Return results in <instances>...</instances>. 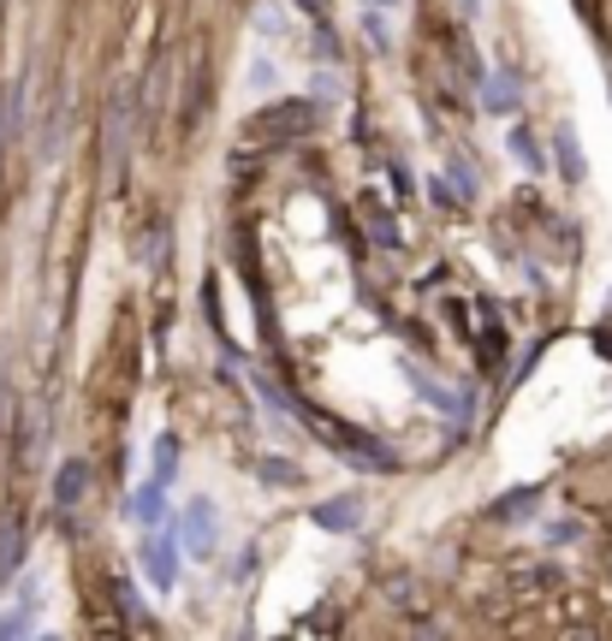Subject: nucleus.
<instances>
[{
    "label": "nucleus",
    "mask_w": 612,
    "mask_h": 641,
    "mask_svg": "<svg viewBox=\"0 0 612 641\" xmlns=\"http://www.w3.org/2000/svg\"><path fill=\"white\" fill-rule=\"evenodd\" d=\"M553 143H559V167H565V179H582V149H577V137H571V125H559L553 131Z\"/></svg>",
    "instance_id": "nucleus-10"
},
{
    "label": "nucleus",
    "mask_w": 612,
    "mask_h": 641,
    "mask_svg": "<svg viewBox=\"0 0 612 641\" xmlns=\"http://www.w3.org/2000/svg\"><path fill=\"white\" fill-rule=\"evenodd\" d=\"M303 12H310V19H327V0H298Z\"/></svg>",
    "instance_id": "nucleus-14"
},
{
    "label": "nucleus",
    "mask_w": 612,
    "mask_h": 641,
    "mask_svg": "<svg viewBox=\"0 0 612 641\" xmlns=\"http://www.w3.org/2000/svg\"><path fill=\"white\" fill-rule=\"evenodd\" d=\"M36 630V600H24L19 611H7V618H0V636H31Z\"/></svg>",
    "instance_id": "nucleus-12"
},
{
    "label": "nucleus",
    "mask_w": 612,
    "mask_h": 641,
    "mask_svg": "<svg viewBox=\"0 0 612 641\" xmlns=\"http://www.w3.org/2000/svg\"><path fill=\"white\" fill-rule=\"evenodd\" d=\"M84 493H90V463H84V458L60 463V475H54V499H60V505H78Z\"/></svg>",
    "instance_id": "nucleus-6"
},
{
    "label": "nucleus",
    "mask_w": 612,
    "mask_h": 641,
    "mask_svg": "<svg viewBox=\"0 0 612 641\" xmlns=\"http://www.w3.org/2000/svg\"><path fill=\"white\" fill-rule=\"evenodd\" d=\"M315 522H322V529H333V535H352L363 517H357L352 499H327V505H315Z\"/></svg>",
    "instance_id": "nucleus-9"
},
{
    "label": "nucleus",
    "mask_w": 612,
    "mask_h": 641,
    "mask_svg": "<svg viewBox=\"0 0 612 641\" xmlns=\"http://www.w3.org/2000/svg\"><path fill=\"white\" fill-rule=\"evenodd\" d=\"M482 108H488V113H505V108H518V78H512V71H488Z\"/></svg>",
    "instance_id": "nucleus-8"
},
{
    "label": "nucleus",
    "mask_w": 612,
    "mask_h": 641,
    "mask_svg": "<svg viewBox=\"0 0 612 641\" xmlns=\"http://www.w3.org/2000/svg\"><path fill=\"white\" fill-rule=\"evenodd\" d=\"M542 588H553V571H523V576H512V594H542Z\"/></svg>",
    "instance_id": "nucleus-13"
},
{
    "label": "nucleus",
    "mask_w": 612,
    "mask_h": 641,
    "mask_svg": "<svg viewBox=\"0 0 612 641\" xmlns=\"http://www.w3.org/2000/svg\"><path fill=\"white\" fill-rule=\"evenodd\" d=\"M363 7H369V12H392L399 0H363Z\"/></svg>",
    "instance_id": "nucleus-15"
},
{
    "label": "nucleus",
    "mask_w": 612,
    "mask_h": 641,
    "mask_svg": "<svg viewBox=\"0 0 612 641\" xmlns=\"http://www.w3.org/2000/svg\"><path fill=\"white\" fill-rule=\"evenodd\" d=\"M162 511H167V487H162V481H143L137 499H131V517L149 529V522H162Z\"/></svg>",
    "instance_id": "nucleus-7"
},
{
    "label": "nucleus",
    "mask_w": 612,
    "mask_h": 641,
    "mask_svg": "<svg viewBox=\"0 0 612 641\" xmlns=\"http://www.w3.org/2000/svg\"><path fill=\"white\" fill-rule=\"evenodd\" d=\"M559 630H577V636H594L601 630V606L589 600V594H571V600L559 606Z\"/></svg>",
    "instance_id": "nucleus-4"
},
{
    "label": "nucleus",
    "mask_w": 612,
    "mask_h": 641,
    "mask_svg": "<svg viewBox=\"0 0 612 641\" xmlns=\"http://www.w3.org/2000/svg\"><path fill=\"white\" fill-rule=\"evenodd\" d=\"M173 470H179V440H173V434H162V440H155V475L149 481H173Z\"/></svg>",
    "instance_id": "nucleus-11"
},
{
    "label": "nucleus",
    "mask_w": 612,
    "mask_h": 641,
    "mask_svg": "<svg viewBox=\"0 0 612 641\" xmlns=\"http://www.w3.org/2000/svg\"><path fill=\"white\" fill-rule=\"evenodd\" d=\"M19 564H24V522L7 517V522H0V582L19 576Z\"/></svg>",
    "instance_id": "nucleus-5"
},
{
    "label": "nucleus",
    "mask_w": 612,
    "mask_h": 641,
    "mask_svg": "<svg viewBox=\"0 0 612 641\" xmlns=\"http://www.w3.org/2000/svg\"><path fill=\"white\" fill-rule=\"evenodd\" d=\"M185 541H191L197 559L214 547V505H209V499H191V505H185Z\"/></svg>",
    "instance_id": "nucleus-3"
},
{
    "label": "nucleus",
    "mask_w": 612,
    "mask_h": 641,
    "mask_svg": "<svg viewBox=\"0 0 612 641\" xmlns=\"http://www.w3.org/2000/svg\"><path fill=\"white\" fill-rule=\"evenodd\" d=\"M303 125H315V108H310V101H280V108L256 113V131H262V137H298Z\"/></svg>",
    "instance_id": "nucleus-2"
},
{
    "label": "nucleus",
    "mask_w": 612,
    "mask_h": 641,
    "mask_svg": "<svg viewBox=\"0 0 612 641\" xmlns=\"http://www.w3.org/2000/svg\"><path fill=\"white\" fill-rule=\"evenodd\" d=\"M143 571L162 594H173V582H179V535L167 529V522H149V541H143Z\"/></svg>",
    "instance_id": "nucleus-1"
}]
</instances>
